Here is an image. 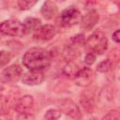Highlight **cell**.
I'll list each match as a JSON object with an SVG mask.
<instances>
[{
  "label": "cell",
  "instance_id": "cell-1",
  "mask_svg": "<svg viewBox=\"0 0 120 120\" xmlns=\"http://www.w3.org/2000/svg\"><path fill=\"white\" fill-rule=\"evenodd\" d=\"M52 62L51 53L42 48H31L22 56V64L28 69L43 70L50 67Z\"/></svg>",
  "mask_w": 120,
  "mask_h": 120
},
{
  "label": "cell",
  "instance_id": "cell-2",
  "mask_svg": "<svg viewBox=\"0 0 120 120\" xmlns=\"http://www.w3.org/2000/svg\"><path fill=\"white\" fill-rule=\"evenodd\" d=\"M84 44L86 50L89 52H93L95 54H102L107 50L108 38L102 31L96 30L85 40Z\"/></svg>",
  "mask_w": 120,
  "mask_h": 120
},
{
  "label": "cell",
  "instance_id": "cell-3",
  "mask_svg": "<svg viewBox=\"0 0 120 120\" xmlns=\"http://www.w3.org/2000/svg\"><path fill=\"white\" fill-rule=\"evenodd\" d=\"M0 33L9 37H21L25 35L23 23L18 20H7L0 23Z\"/></svg>",
  "mask_w": 120,
  "mask_h": 120
},
{
  "label": "cell",
  "instance_id": "cell-4",
  "mask_svg": "<svg viewBox=\"0 0 120 120\" xmlns=\"http://www.w3.org/2000/svg\"><path fill=\"white\" fill-rule=\"evenodd\" d=\"M82 14L76 8L70 7L65 9L60 15V22L64 27H70L81 22Z\"/></svg>",
  "mask_w": 120,
  "mask_h": 120
},
{
  "label": "cell",
  "instance_id": "cell-5",
  "mask_svg": "<svg viewBox=\"0 0 120 120\" xmlns=\"http://www.w3.org/2000/svg\"><path fill=\"white\" fill-rule=\"evenodd\" d=\"M34 98L30 95H25L17 98L14 103V110L19 114H33L34 112Z\"/></svg>",
  "mask_w": 120,
  "mask_h": 120
},
{
  "label": "cell",
  "instance_id": "cell-6",
  "mask_svg": "<svg viewBox=\"0 0 120 120\" xmlns=\"http://www.w3.org/2000/svg\"><path fill=\"white\" fill-rule=\"evenodd\" d=\"M56 28L52 24H44L38 26L35 31L33 38L38 41H48L54 38L56 35Z\"/></svg>",
  "mask_w": 120,
  "mask_h": 120
},
{
  "label": "cell",
  "instance_id": "cell-7",
  "mask_svg": "<svg viewBox=\"0 0 120 120\" xmlns=\"http://www.w3.org/2000/svg\"><path fill=\"white\" fill-rule=\"evenodd\" d=\"M22 75V68L17 65L13 64L8 68H6L0 74V81L4 82H17Z\"/></svg>",
  "mask_w": 120,
  "mask_h": 120
},
{
  "label": "cell",
  "instance_id": "cell-8",
  "mask_svg": "<svg viewBox=\"0 0 120 120\" xmlns=\"http://www.w3.org/2000/svg\"><path fill=\"white\" fill-rule=\"evenodd\" d=\"M95 72L89 68H81L78 73L73 77L75 83L79 86H89L95 80Z\"/></svg>",
  "mask_w": 120,
  "mask_h": 120
},
{
  "label": "cell",
  "instance_id": "cell-9",
  "mask_svg": "<svg viewBox=\"0 0 120 120\" xmlns=\"http://www.w3.org/2000/svg\"><path fill=\"white\" fill-rule=\"evenodd\" d=\"M59 108L62 112H64L66 115L71 118L80 119L82 117V112L80 111V108L74 101H72L69 98L61 100L59 103Z\"/></svg>",
  "mask_w": 120,
  "mask_h": 120
},
{
  "label": "cell",
  "instance_id": "cell-10",
  "mask_svg": "<svg viewBox=\"0 0 120 120\" xmlns=\"http://www.w3.org/2000/svg\"><path fill=\"white\" fill-rule=\"evenodd\" d=\"M44 80V73L42 70H33L30 69V71L24 73L22 75V82L25 85L34 86L40 84Z\"/></svg>",
  "mask_w": 120,
  "mask_h": 120
},
{
  "label": "cell",
  "instance_id": "cell-11",
  "mask_svg": "<svg viewBox=\"0 0 120 120\" xmlns=\"http://www.w3.org/2000/svg\"><path fill=\"white\" fill-rule=\"evenodd\" d=\"M99 16L96 10H90L86 14H84L81 19V28L88 31L91 30L98 22Z\"/></svg>",
  "mask_w": 120,
  "mask_h": 120
},
{
  "label": "cell",
  "instance_id": "cell-12",
  "mask_svg": "<svg viewBox=\"0 0 120 120\" xmlns=\"http://www.w3.org/2000/svg\"><path fill=\"white\" fill-rule=\"evenodd\" d=\"M20 94V89L17 86L11 85L8 82H0V98L3 99H11Z\"/></svg>",
  "mask_w": 120,
  "mask_h": 120
},
{
  "label": "cell",
  "instance_id": "cell-13",
  "mask_svg": "<svg viewBox=\"0 0 120 120\" xmlns=\"http://www.w3.org/2000/svg\"><path fill=\"white\" fill-rule=\"evenodd\" d=\"M41 15L46 20H52L57 14V6L52 0H46L41 8Z\"/></svg>",
  "mask_w": 120,
  "mask_h": 120
},
{
  "label": "cell",
  "instance_id": "cell-14",
  "mask_svg": "<svg viewBox=\"0 0 120 120\" xmlns=\"http://www.w3.org/2000/svg\"><path fill=\"white\" fill-rule=\"evenodd\" d=\"M80 102L83 108V110L87 113H92L96 108V101L94 98V96L91 94L84 93L80 99Z\"/></svg>",
  "mask_w": 120,
  "mask_h": 120
},
{
  "label": "cell",
  "instance_id": "cell-15",
  "mask_svg": "<svg viewBox=\"0 0 120 120\" xmlns=\"http://www.w3.org/2000/svg\"><path fill=\"white\" fill-rule=\"evenodd\" d=\"M80 69H81V68L76 63H74L72 60H68V62L67 63V65L63 68V72L68 78L73 79V77L78 73V71Z\"/></svg>",
  "mask_w": 120,
  "mask_h": 120
},
{
  "label": "cell",
  "instance_id": "cell-16",
  "mask_svg": "<svg viewBox=\"0 0 120 120\" xmlns=\"http://www.w3.org/2000/svg\"><path fill=\"white\" fill-rule=\"evenodd\" d=\"M22 23L24 26L25 34H28L31 31H35L38 26H40V20L37 18L29 17V18H26Z\"/></svg>",
  "mask_w": 120,
  "mask_h": 120
},
{
  "label": "cell",
  "instance_id": "cell-17",
  "mask_svg": "<svg viewBox=\"0 0 120 120\" xmlns=\"http://www.w3.org/2000/svg\"><path fill=\"white\" fill-rule=\"evenodd\" d=\"M112 66H113L112 61L111 59L108 58V59H106V60L101 61V62L98 65V67H97V70H98V72L105 73V72H108L109 70H111L112 68Z\"/></svg>",
  "mask_w": 120,
  "mask_h": 120
},
{
  "label": "cell",
  "instance_id": "cell-18",
  "mask_svg": "<svg viewBox=\"0 0 120 120\" xmlns=\"http://www.w3.org/2000/svg\"><path fill=\"white\" fill-rule=\"evenodd\" d=\"M38 0H18V7L21 10H28L32 8Z\"/></svg>",
  "mask_w": 120,
  "mask_h": 120
},
{
  "label": "cell",
  "instance_id": "cell-19",
  "mask_svg": "<svg viewBox=\"0 0 120 120\" xmlns=\"http://www.w3.org/2000/svg\"><path fill=\"white\" fill-rule=\"evenodd\" d=\"M60 116H61V111H58V110H55V109H50L44 114V118L49 119V120L58 119Z\"/></svg>",
  "mask_w": 120,
  "mask_h": 120
},
{
  "label": "cell",
  "instance_id": "cell-20",
  "mask_svg": "<svg viewBox=\"0 0 120 120\" xmlns=\"http://www.w3.org/2000/svg\"><path fill=\"white\" fill-rule=\"evenodd\" d=\"M11 59V53L8 51H0V68L6 66Z\"/></svg>",
  "mask_w": 120,
  "mask_h": 120
},
{
  "label": "cell",
  "instance_id": "cell-21",
  "mask_svg": "<svg viewBox=\"0 0 120 120\" xmlns=\"http://www.w3.org/2000/svg\"><path fill=\"white\" fill-rule=\"evenodd\" d=\"M103 119H120L119 111L118 110L110 111L109 112H107V114H105L103 116Z\"/></svg>",
  "mask_w": 120,
  "mask_h": 120
},
{
  "label": "cell",
  "instance_id": "cell-22",
  "mask_svg": "<svg viewBox=\"0 0 120 120\" xmlns=\"http://www.w3.org/2000/svg\"><path fill=\"white\" fill-rule=\"evenodd\" d=\"M96 60V54L93 52H88L84 57V63L87 66H91Z\"/></svg>",
  "mask_w": 120,
  "mask_h": 120
},
{
  "label": "cell",
  "instance_id": "cell-23",
  "mask_svg": "<svg viewBox=\"0 0 120 120\" xmlns=\"http://www.w3.org/2000/svg\"><path fill=\"white\" fill-rule=\"evenodd\" d=\"M119 33H120V31H119V29H116L113 33H112V40L115 42V43H119V41H120V39H119Z\"/></svg>",
  "mask_w": 120,
  "mask_h": 120
},
{
  "label": "cell",
  "instance_id": "cell-24",
  "mask_svg": "<svg viewBox=\"0 0 120 120\" xmlns=\"http://www.w3.org/2000/svg\"><path fill=\"white\" fill-rule=\"evenodd\" d=\"M112 1H113V2H114L116 5H118V2H119V0H112Z\"/></svg>",
  "mask_w": 120,
  "mask_h": 120
},
{
  "label": "cell",
  "instance_id": "cell-25",
  "mask_svg": "<svg viewBox=\"0 0 120 120\" xmlns=\"http://www.w3.org/2000/svg\"><path fill=\"white\" fill-rule=\"evenodd\" d=\"M56 1H58V2H64V1H66V0H56Z\"/></svg>",
  "mask_w": 120,
  "mask_h": 120
}]
</instances>
